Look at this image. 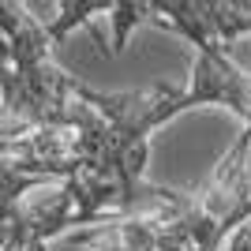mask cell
Here are the masks:
<instances>
[{
  "mask_svg": "<svg viewBox=\"0 0 251 251\" xmlns=\"http://www.w3.org/2000/svg\"><path fill=\"white\" fill-rule=\"evenodd\" d=\"M109 11H113V0H64L60 4V15L52 23H45V34H49V42H64L75 26H90L98 15L109 19Z\"/></svg>",
  "mask_w": 251,
  "mask_h": 251,
  "instance_id": "obj_2",
  "label": "cell"
},
{
  "mask_svg": "<svg viewBox=\"0 0 251 251\" xmlns=\"http://www.w3.org/2000/svg\"><path fill=\"white\" fill-rule=\"evenodd\" d=\"M86 101L79 79L52 60V42L26 4L0 0V116L23 131L75 127Z\"/></svg>",
  "mask_w": 251,
  "mask_h": 251,
  "instance_id": "obj_1",
  "label": "cell"
},
{
  "mask_svg": "<svg viewBox=\"0 0 251 251\" xmlns=\"http://www.w3.org/2000/svg\"><path fill=\"white\" fill-rule=\"evenodd\" d=\"M225 251H251V221H248V225H240V229L229 236Z\"/></svg>",
  "mask_w": 251,
  "mask_h": 251,
  "instance_id": "obj_4",
  "label": "cell"
},
{
  "mask_svg": "<svg viewBox=\"0 0 251 251\" xmlns=\"http://www.w3.org/2000/svg\"><path fill=\"white\" fill-rule=\"evenodd\" d=\"M150 19V4L147 0H113V11H109V23H113V52H124L127 49V34H131V26H139V23Z\"/></svg>",
  "mask_w": 251,
  "mask_h": 251,
  "instance_id": "obj_3",
  "label": "cell"
}]
</instances>
